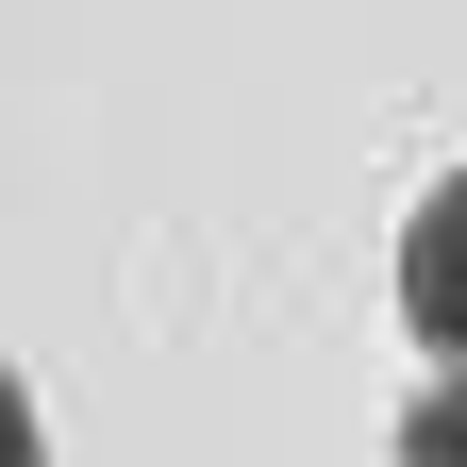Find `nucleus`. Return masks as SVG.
Returning a JSON list of instances; mask_svg holds the SVG:
<instances>
[{
    "label": "nucleus",
    "mask_w": 467,
    "mask_h": 467,
    "mask_svg": "<svg viewBox=\"0 0 467 467\" xmlns=\"http://www.w3.org/2000/svg\"><path fill=\"white\" fill-rule=\"evenodd\" d=\"M400 334H418L434 368H467V167L400 217Z\"/></svg>",
    "instance_id": "f257e3e1"
},
{
    "label": "nucleus",
    "mask_w": 467,
    "mask_h": 467,
    "mask_svg": "<svg viewBox=\"0 0 467 467\" xmlns=\"http://www.w3.org/2000/svg\"><path fill=\"white\" fill-rule=\"evenodd\" d=\"M400 467H467V368L418 384V418H400Z\"/></svg>",
    "instance_id": "f03ea898"
},
{
    "label": "nucleus",
    "mask_w": 467,
    "mask_h": 467,
    "mask_svg": "<svg viewBox=\"0 0 467 467\" xmlns=\"http://www.w3.org/2000/svg\"><path fill=\"white\" fill-rule=\"evenodd\" d=\"M0 467H50V434H34V400H17V368H0Z\"/></svg>",
    "instance_id": "7ed1b4c3"
}]
</instances>
